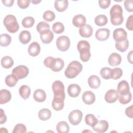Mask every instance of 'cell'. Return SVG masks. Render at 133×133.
Returning <instances> with one entry per match:
<instances>
[{"mask_svg":"<svg viewBox=\"0 0 133 133\" xmlns=\"http://www.w3.org/2000/svg\"><path fill=\"white\" fill-rule=\"evenodd\" d=\"M111 22L113 25H119L123 22V9L119 5H113L110 11Z\"/></svg>","mask_w":133,"mask_h":133,"instance_id":"obj_1","label":"cell"},{"mask_svg":"<svg viewBox=\"0 0 133 133\" xmlns=\"http://www.w3.org/2000/svg\"><path fill=\"white\" fill-rule=\"evenodd\" d=\"M44 64L47 68H50L54 72H59L63 68L64 62L61 58H55L49 56L44 59Z\"/></svg>","mask_w":133,"mask_h":133,"instance_id":"obj_2","label":"cell"},{"mask_svg":"<svg viewBox=\"0 0 133 133\" xmlns=\"http://www.w3.org/2000/svg\"><path fill=\"white\" fill-rule=\"evenodd\" d=\"M90 44L85 40H82L78 42L77 45V48L79 52V57L83 62L88 61L91 57L90 52Z\"/></svg>","mask_w":133,"mask_h":133,"instance_id":"obj_3","label":"cell"},{"mask_svg":"<svg viewBox=\"0 0 133 133\" xmlns=\"http://www.w3.org/2000/svg\"><path fill=\"white\" fill-rule=\"evenodd\" d=\"M83 69L82 64L77 61L70 62L64 71L65 76L68 78H73L81 72Z\"/></svg>","mask_w":133,"mask_h":133,"instance_id":"obj_4","label":"cell"},{"mask_svg":"<svg viewBox=\"0 0 133 133\" xmlns=\"http://www.w3.org/2000/svg\"><path fill=\"white\" fill-rule=\"evenodd\" d=\"M52 89L54 94L53 100L64 102L65 95L64 86L62 82L58 80L55 81L52 85Z\"/></svg>","mask_w":133,"mask_h":133,"instance_id":"obj_5","label":"cell"},{"mask_svg":"<svg viewBox=\"0 0 133 133\" xmlns=\"http://www.w3.org/2000/svg\"><path fill=\"white\" fill-rule=\"evenodd\" d=\"M3 23L7 30L11 33H16L19 29V25L17 19L12 15H7L4 19Z\"/></svg>","mask_w":133,"mask_h":133,"instance_id":"obj_6","label":"cell"},{"mask_svg":"<svg viewBox=\"0 0 133 133\" xmlns=\"http://www.w3.org/2000/svg\"><path fill=\"white\" fill-rule=\"evenodd\" d=\"M56 46L60 51H65L68 50L70 47V40L69 38L65 35L60 36L57 39Z\"/></svg>","mask_w":133,"mask_h":133,"instance_id":"obj_7","label":"cell"},{"mask_svg":"<svg viewBox=\"0 0 133 133\" xmlns=\"http://www.w3.org/2000/svg\"><path fill=\"white\" fill-rule=\"evenodd\" d=\"M83 113L79 110H74L71 111L68 116V119L70 123L73 125H77L82 119Z\"/></svg>","mask_w":133,"mask_h":133,"instance_id":"obj_8","label":"cell"},{"mask_svg":"<svg viewBox=\"0 0 133 133\" xmlns=\"http://www.w3.org/2000/svg\"><path fill=\"white\" fill-rule=\"evenodd\" d=\"M29 73V69L23 65H19L15 67L12 71V74L15 75L18 79H21L26 77Z\"/></svg>","mask_w":133,"mask_h":133,"instance_id":"obj_9","label":"cell"},{"mask_svg":"<svg viewBox=\"0 0 133 133\" xmlns=\"http://www.w3.org/2000/svg\"><path fill=\"white\" fill-rule=\"evenodd\" d=\"M127 32L123 28H117L114 30L113 33V37L116 42L123 41L127 39Z\"/></svg>","mask_w":133,"mask_h":133,"instance_id":"obj_10","label":"cell"},{"mask_svg":"<svg viewBox=\"0 0 133 133\" xmlns=\"http://www.w3.org/2000/svg\"><path fill=\"white\" fill-rule=\"evenodd\" d=\"M118 98L117 91L114 89H111L107 91L104 96V100L109 103L115 102Z\"/></svg>","mask_w":133,"mask_h":133,"instance_id":"obj_11","label":"cell"},{"mask_svg":"<svg viewBox=\"0 0 133 133\" xmlns=\"http://www.w3.org/2000/svg\"><path fill=\"white\" fill-rule=\"evenodd\" d=\"M110 34V30L107 28H101L97 30L95 33V37L97 39L100 41L107 40Z\"/></svg>","mask_w":133,"mask_h":133,"instance_id":"obj_12","label":"cell"},{"mask_svg":"<svg viewBox=\"0 0 133 133\" xmlns=\"http://www.w3.org/2000/svg\"><path fill=\"white\" fill-rule=\"evenodd\" d=\"M109 128V123L105 120H101L92 127L93 130L99 133L105 132Z\"/></svg>","mask_w":133,"mask_h":133,"instance_id":"obj_13","label":"cell"},{"mask_svg":"<svg viewBox=\"0 0 133 133\" xmlns=\"http://www.w3.org/2000/svg\"><path fill=\"white\" fill-rule=\"evenodd\" d=\"M82 100L83 102L87 104L90 105L94 103L96 100V96L94 92L91 91H86L82 95Z\"/></svg>","mask_w":133,"mask_h":133,"instance_id":"obj_14","label":"cell"},{"mask_svg":"<svg viewBox=\"0 0 133 133\" xmlns=\"http://www.w3.org/2000/svg\"><path fill=\"white\" fill-rule=\"evenodd\" d=\"M40 38L44 44H49L52 42L54 38V34L50 30H47L41 33Z\"/></svg>","mask_w":133,"mask_h":133,"instance_id":"obj_15","label":"cell"},{"mask_svg":"<svg viewBox=\"0 0 133 133\" xmlns=\"http://www.w3.org/2000/svg\"><path fill=\"white\" fill-rule=\"evenodd\" d=\"M117 91L118 95H125L130 92L129 85L128 83L125 80L119 82L117 85Z\"/></svg>","mask_w":133,"mask_h":133,"instance_id":"obj_16","label":"cell"},{"mask_svg":"<svg viewBox=\"0 0 133 133\" xmlns=\"http://www.w3.org/2000/svg\"><path fill=\"white\" fill-rule=\"evenodd\" d=\"M122 61L121 56L116 52H113L111 54L108 58L109 64L113 66H117L119 65Z\"/></svg>","mask_w":133,"mask_h":133,"instance_id":"obj_17","label":"cell"},{"mask_svg":"<svg viewBox=\"0 0 133 133\" xmlns=\"http://www.w3.org/2000/svg\"><path fill=\"white\" fill-rule=\"evenodd\" d=\"M67 90L69 95L71 97L75 98L79 96L81 93V89L78 85L75 84H72L68 86Z\"/></svg>","mask_w":133,"mask_h":133,"instance_id":"obj_18","label":"cell"},{"mask_svg":"<svg viewBox=\"0 0 133 133\" xmlns=\"http://www.w3.org/2000/svg\"><path fill=\"white\" fill-rule=\"evenodd\" d=\"M92 32L93 30L92 27L88 24H85L84 25L81 27L79 29V34L83 37H90L92 35Z\"/></svg>","mask_w":133,"mask_h":133,"instance_id":"obj_19","label":"cell"},{"mask_svg":"<svg viewBox=\"0 0 133 133\" xmlns=\"http://www.w3.org/2000/svg\"><path fill=\"white\" fill-rule=\"evenodd\" d=\"M40 51L41 46L37 42H33L28 47V53L30 56L32 57H35L38 55V54L40 52Z\"/></svg>","mask_w":133,"mask_h":133,"instance_id":"obj_20","label":"cell"},{"mask_svg":"<svg viewBox=\"0 0 133 133\" xmlns=\"http://www.w3.org/2000/svg\"><path fill=\"white\" fill-rule=\"evenodd\" d=\"M86 22V19L85 17L81 14H78L75 16L72 19L73 24L77 28H81L84 25Z\"/></svg>","mask_w":133,"mask_h":133,"instance_id":"obj_21","label":"cell"},{"mask_svg":"<svg viewBox=\"0 0 133 133\" xmlns=\"http://www.w3.org/2000/svg\"><path fill=\"white\" fill-rule=\"evenodd\" d=\"M11 94L10 92L6 89H3L0 91V103L5 104L11 100Z\"/></svg>","mask_w":133,"mask_h":133,"instance_id":"obj_22","label":"cell"},{"mask_svg":"<svg viewBox=\"0 0 133 133\" xmlns=\"http://www.w3.org/2000/svg\"><path fill=\"white\" fill-rule=\"evenodd\" d=\"M33 98L37 102H43L46 98V92L42 89H37L34 92Z\"/></svg>","mask_w":133,"mask_h":133,"instance_id":"obj_23","label":"cell"},{"mask_svg":"<svg viewBox=\"0 0 133 133\" xmlns=\"http://www.w3.org/2000/svg\"><path fill=\"white\" fill-rule=\"evenodd\" d=\"M88 84L90 88L97 89L100 86L101 81L98 76L94 75L89 77L88 79Z\"/></svg>","mask_w":133,"mask_h":133,"instance_id":"obj_24","label":"cell"},{"mask_svg":"<svg viewBox=\"0 0 133 133\" xmlns=\"http://www.w3.org/2000/svg\"><path fill=\"white\" fill-rule=\"evenodd\" d=\"M68 5L67 0H57L55 2V8L59 12H62L67 9Z\"/></svg>","mask_w":133,"mask_h":133,"instance_id":"obj_25","label":"cell"},{"mask_svg":"<svg viewBox=\"0 0 133 133\" xmlns=\"http://www.w3.org/2000/svg\"><path fill=\"white\" fill-rule=\"evenodd\" d=\"M19 39L23 44H28L31 39V33L26 30L21 31L19 35Z\"/></svg>","mask_w":133,"mask_h":133,"instance_id":"obj_26","label":"cell"},{"mask_svg":"<svg viewBox=\"0 0 133 133\" xmlns=\"http://www.w3.org/2000/svg\"><path fill=\"white\" fill-rule=\"evenodd\" d=\"M56 129L59 133H68L69 132L70 127L66 122L61 121L57 124Z\"/></svg>","mask_w":133,"mask_h":133,"instance_id":"obj_27","label":"cell"},{"mask_svg":"<svg viewBox=\"0 0 133 133\" xmlns=\"http://www.w3.org/2000/svg\"><path fill=\"white\" fill-rule=\"evenodd\" d=\"M19 92L20 96L24 99H28L31 94L30 88L26 85H22L19 89Z\"/></svg>","mask_w":133,"mask_h":133,"instance_id":"obj_28","label":"cell"},{"mask_svg":"<svg viewBox=\"0 0 133 133\" xmlns=\"http://www.w3.org/2000/svg\"><path fill=\"white\" fill-rule=\"evenodd\" d=\"M51 116V111L48 109H42L38 113V116L42 121H47L49 119Z\"/></svg>","mask_w":133,"mask_h":133,"instance_id":"obj_29","label":"cell"},{"mask_svg":"<svg viewBox=\"0 0 133 133\" xmlns=\"http://www.w3.org/2000/svg\"><path fill=\"white\" fill-rule=\"evenodd\" d=\"M1 65L3 68L5 69L10 68L14 64L13 59L10 56H5L3 57L1 61Z\"/></svg>","mask_w":133,"mask_h":133,"instance_id":"obj_30","label":"cell"},{"mask_svg":"<svg viewBox=\"0 0 133 133\" xmlns=\"http://www.w3.org/2000/svg\"><path fill=\"white\" fill-rule=\"evenodd\" d=\"M18 81V78L13 74L7 75L5 79L6 85L10 87H12L15 86L16 85Z\"/></svg>","mask_w":133,"mask_h":133,"instance_id":"obj_31","label":"cell"},{"mask_svg":"<svg viewBox=\"0 0 133 133\" xmlns=\"http://www.w3.org/2000/svg\"><path fill=\"white\" fill-rule=\"evenodd\" d=\"M129 46V42L128 40L127 39L121 41L117 42L115 43V48L117 50L121 52H124L125 51Z\"/></svg>","mask_w":133,"mask_h":133,"instance_id":"obj_32","label":"cell"},{"mask_svg":"<svg viewBox=\"0 0 133 133\" xmlns=\"http://www.w3.org/2000/svg\"><path fill=\"white\" fill-rule=\"evenodd\" d=\"M95 23L98 26H104L108 23V18L104 15H99L95 18Z\"/></svg>","mask_w":133,"mask_h":133,"instance_id":"obj_33","label":"cell"},{"mask_svg":"<svg viewBox=\"0 0 133 133\" xmlns=\"http://www.w3.org/2000/svg\"><path fill=\"white\" fill-rule=\"evenodd\" d=\"M85 121L87 125L90 127H94L98 122V120L94 115L92 114H88L85 116Z\"/></svg>","mask_w":133,"mask_h":133,"instance_id":"obj_34","label":"cell"},{"mask_svg":"<svg viewBox=\"0 0 133 133\" xmlns=\"http://www.w3.org/2000/svg\"><path fill=\"white\" fill-rule=\"evenodd\" d=\"M11 42V36L7 34H2L0 35L1 46L2 47H6L8 46Z\"/></svg>","mask_w":133,"mask_h":133,"instance_id":"obj_35","label":"cell"},{"mask_svg":"<svg viewBox=\"0 0 133 133\" xmlns=\"http://www.w3.org/2000/svg\"><path fill=\"white\" fill-rule=\"evenodd\" d=\"M118 101L122 104H126L131 100L132 95L130 92L125 95H118Z\"/></svg>","mask_w":133,"mask_h":133,"instance_id":"obj_36","label":"cell"},{"mask_svg":"<svg viewBox=\"0 0 133 133\" xmlns=\"http://www.w3.org/2000/svg\"><path fill=\"white\" fill-rule=\"evenodd\" d=\"M112 70L110 68L104 67L102 68L100 72V74L101 76L105 79H109L111 78V74H112Z\"/></svg>","mask_w":133,"mask_h":133,"instance_id":"obj_37","label":"cell"},{"mask_svg":"<svg viewBox=\"0 0 133 133\" xmlns=\"http://www.w3.org/2000/svg\"><path fill=\"white\" fill-rule=\"evenodd\" d=\"M22 25L24 28H30L33 26L35 23V20L32 17H26L22 20Z\"/></svg>","mask_w":133,"mask_h":133,"instance_id":"obj_38","label":"cell"},{"mask_svg":"<svg viewBox=\"0 0 133 133\" xmlns=\"http://www.w3.org/2000/svg\"><path fill=\"white\" fill-rule=\"evenodd\" d=\"M52 29L54 33L56 34H61L64 30L63 24L60 22H56L53 24Z\"/></svg>","mask_w":133,"mask_h":133,"instance_id":"obj_39","label":"cell"},{"mask_svg":"<svg viewBox=\"0 0 133 133\" xmlns=\"http://www.w3.org/2000/svg\"><path fill=\"white\" fill-rule=\"evenodd\" d=\"M123 75V70L119 68H115L112 70L111 78L116 80L122 77Z\"/></svg>","mask_w":133,"mask_h":133,"instance_id":"obj_40","label":"cell"},{"mask_svg":"<svg viewBox=\"0 0 133 133\" xmlns=\"http://www.w3.org/2000/svg\"><path fill=\"white\" fill-rule=\"evenodd\" d=\"M56 16L55 13L51 10H47L45 11L43 15V18L46 21L51 22L55 19Z\"/></svg>","mask_w":133,"mask_h":133,"instance_id":"obj_41","label":"cell"},{"mask_svg":"<svg viewBox=\"0 0 133 133\" xmlns=\"http://www.w3.org/2000/svg\"><path fill=\"white\" fill-rule=\"evenodd\" d=\"M36 30L38 31V32L40 34L44 31L50 30V26L49 24L46 23V22L42 21L37 24L36 26Z\"/></svg>","mask_w":133,"mask_h":133,"instance_id":"obj_42","label":"cell"},{"mask_svg":"<svg viewBox=\"0 0 133 133\" xmlns=\"http://www.w3.org/2000/svg\"><path fill=\"white\" fill-rule=\"evenodd\" d=\"M26 132V126L24 124L21 123L16 125L12 130V133H24Z\"/></svg>","mask_w":133,"mask_h":133,"instance_id":"obj_43","label":"cell"},{"mask_svg":"<svg viewBox=\"0 0 133 133\" xmlns=\"http://www.w3.org/2000/svg\"><path fill=\"white\" fill-rule=\"evenodd\" d=\"M64 105V102H61L58 101H55L52 100V107L56 111H60L62 110Z\"/></svg>","mask_w":133,"mask_h":133,"instance_id":"obj_44","label":"cell"},{"mask_svg":"<svg viewBox=\"0 0 133 133\" xmlns=\"http://www.w3.org/2000/svg\"><path fill=\"white\" fill-rule=\"evenodd\" d=\"M30 0H18L17 4L18 6L21 9H25L28 8L30 3Z\"/></svg>","mask_w":133,"mask_h":133,"instance_id":"obj_45","label":"cell"},{"mask_svg":"<svg viewBox=\"0 0 133 133\" xmlns=\"http://www.w3.org/2000/svg\"><path fill=\"white\" fill-rule=\"evenodd\" d=\"M133 1L132 0H126L124 3V7L125 9L128 12H132L133 11Z\"/></svg>","mask_w":133,"mask_h":133,"instance_id":"obj_46","label":"cell"},{"mask_svg":"<svg viewBox=\"0 0 133 133\" xmlns=\"http://www.w3.org/2000/svg\"><path fill=\"white\" fill-rule=\"evenodd\" d=\"M99 6L102 9H107L108 8L111 4L110 0H99L98 1Z\"/></svg>","mask_w":133,"mask_h":133,"instance_id":"obj_47","label":"cell"},{"mask_svg":"<svg viewBox=\"0 0 133 133\" xmlns=\"http://www.w3.org/2000/svg\"><path fill=\"white\" fill-rule=\"evenodd\" d=\"M126 28L129 31L133 30V15H130L127 19L126 23Z\"/></svg>","mask_w":133,"mask_h":133,"instance_id":"obj_48","label":"cell"},{"mask_svg":"<svg viewBox=\"0 0 133 133\" xmlns=\"http://www.w3.org/2000/svg\"><path fill=\"white\" fill-rule=\"evenodd\" d=\"M133 106L132 105L127 107L125 111V114L126 116L129 118H133Z\"/></svg>","mask_w":133,"mask_h":133,"instance_id":"obj_49","label":"cell"},{"mask_svg":"<svg viewBox=\"0 0 133 133\" xmlns=\"http://www.w3.org/2000/svg\"><path fill=\"white\" fill-rule=\"evenodd\" d=\"M7 121V117L3 109H1V116H0V124L5 123Z\"/></svg>","mask_w":133,"mask_h":133,"instance_id":"obj_50","label":"cell"},{"mask_svg":"<svg viewBox=\"0 0 133 133\" xmlns=\"http://www.w3.org/2000/svg\"><path fill=\"white\" fill-rule=\"evenodd\" d=\"M2 2L5 6L7 7H11L14 4V0H3Z\"/></svg>","mask_w":133,"mask_h":133,"instance_id":"obj_51","label":"cell"},{"mask_svg":"<svg viewBox=\"0 0 133 133\" xmlns=\"http://www.w3.org/2000/svg\"><path fill=\"white\" fill-rule=\"evenodd\" d=\"M127 59L129 62L132 64V50H131L127 55Z\"/></svg>","mask_w":133,"mask_h":133,"instance_id":"obj_52","label":"cell"},{"mask_svg":"<svg viewBox=\"0 0 133 133\" xmlns=\"http://www.w3.org/2000/svg\"><path fill=\"white\" fill-rule=\"evenodd\" d=\"M41 2V1H37V0H33V1H31V2L33 3V4H35V5H36V4H37L38 3H40Z\"/></svg>","mask_w":133,"mask_h":133,"instance_id":"obj_53","label":"cell"}]
</instances>
